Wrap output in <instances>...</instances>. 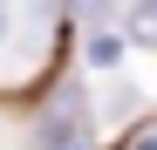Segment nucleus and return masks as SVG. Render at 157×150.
I'll use <instances>...</instances> for the list:
<instances>
[{
  "instance_id": "1",
  "label": "nucleus",
  "mask_w": 157,
  "mask_h": 150,
  "mask_svg": "<svg viewBox=\"0 0 157 150\" xmlns=\"http://www.w3.org/2000/svg\"><path fill=\"white\" fill-rule=\"evenodd\" d=\"M130 34L144 48H157V0H137V7H130Z\"/></svg>"
},
{
  "instance_id": "2",
  "label": "nucleus",
  "mask_w": 157,
  "mask_h": 150,
  "mask_svg": "<svg viewBox=\"0 0 157 150\" xmlns=\"http://www.w3.org/2000/svg\"><path fill=\"white\" fill-rule=\"evenodd\" d=\"M0 34H7V0H0Z\"/></svg>"
}]
</instances>
